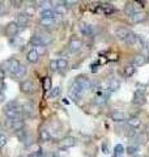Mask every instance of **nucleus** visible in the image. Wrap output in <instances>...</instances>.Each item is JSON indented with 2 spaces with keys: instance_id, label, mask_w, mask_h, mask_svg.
Instances as JSON below:
<instances>
[{
  "instance_id": "obj_22",
  "label": "nucleus",
  "mask_w": 149,
  "mask_h": 157,
  "mask_svg": "<svg viewBox=\"0 0 149 157\" xmlns=\"http://www.w3.org/2000/svg\"><path fill=\"white\" fill-rule=\"evenodd\" d=\"M140 124H141V122L139 118H131V119L128 121V127H131L133 130H137L139 127H140Z\"/></svg>"
},
{
  "instance_id": "obj_29",
  "label": "nucleus",
  "mask_w": 149,
  "mask_h": 157,
  "mask_svg": "<svg viewBox=\"0 0 149 157\" xmlns=\"http://www.w3.org/2000/svg\"><path fill=\"white\" fill-rule=\"evenodd\" d=\"M137 152H139V145L137 144H130L127 147V153L128 155L133 156V155H136Z\"/></svg>"
},
{
  "instance_id": "obj_8",
  "label": "nucleus",
  "mask_w": 149,
  "mask_h": 157,
  "mask_svg": "<svg viewBox=\"0 0 149 157\" xmlns=\"http://www.w3.org/2000/svg\"><path fill=\"white\" fill-rule=\"evenodd\" d=\"M145 102H147L145 94H144L143 92H140V90H136L135 96H133V104H135V105H139V106H141V105L145 104Z\"/></svg>"
},
{
  "instance_id": "obj_17",
  "label": "nucleus",
  "mask_w": 149,
  "mask_h": 157,
  "mask_svg": "<svg viewBox=\"0 0 149 157\" xmlns=\"http://www.w3.org/2000/svg\"><path fill=\"white\" fill-rule=\"evenodd\" d=\"M131 20H132L133 24H140V22H143L144 20H145V13H143V12H135L131 16Z\"/></svg>"
},
{
  "instance_id": "obj_6",
  "label": "nucleus",
  "mask_w": 149,
  "mask_h": 157,
  "mask_svg": "<svg viewBox=\"0 0 149 157\" xmlns=\"http://www.w3.org/2000/svg\"><path fill=\"white\" fill-rule=\"evenodd\" d=\"M110 118L114 122L119 123V122H124V121H126V114H124L122 110H113L111 114H110Z\"/></svg>"
},
{
  "instance_id": "obj_16",
  "label": "nucleus",
  "mask_w": 149,
  "mask_h": 157,
  "mask_svg": "<svg viewBox=\"0 0 149 157\" xmlns=\"http://www.w3.org/2000/svg\"><path fill=\"white\" fill-rule=\"evenodd\" d=\"M119 88H120V81H119L118 78H111V80L109 81L107 89L110 90V92H117Z\"/></svg>"
},
{
  "instance_id": "obj_21",
  "label": "nucleus",
  "mask_w": 149,
  "mask_h": 157,
  "mask_svg": "<svg viewBox=\"0 0 149 157\" xmlns=\"http://www.w3.org/2000/svg\"><path fill=\"white\" fill-rule=\"evenodd\" d=\"M26 58H28V62L29 63H37L38 59H39V55L36 52V50L33 48V50H30V51L28 52V56Z\"/></svg>"
},
{
  "instance_id": "obj_33",
  "label": "nucleus",
  "mask_w": 149,
  "mask_h": 157,
  "mask_svg": "<svg viewBox=\"0 0 149 157\" xmlns=\"http://www.w3.org/2000/svg\"><path fill=\"white\" fill-rule=\"evenodd\" d=\"M43 89L46 92H50L52 89V88H51V78H50V77H46L43 80Z\"/></svg>"
},
{
  "instance_id": "obj_20",
  "label": "nucleus",
  "mask_w": 149,
  "mask_h": 157,
  "mask_svg": "<svg viewBox=\"0 0 149 157\" xmlns=\"http://www.w3.org/2000/svg\"><path fill=\"white\" fill-rule=\"evenodd\" d=\"M21 110H22V113H25L26 115H32V114H33L34 107H33V105L30 104V102H24V104H22V107H21Z\"/></svg>"
},
{
  "instance_id": "obj_31",
  "label": "nucleus",
  "mask_w": 149,
  "mask_h": 157,
  "mask_svg": "<svg viewBox=\"0 0 149 157\" xmlns=\"http://www.w3.org/2000/svg\"><path fill=\"white\" fill-rule=\"evenodd\" d=\"M50 139H51V135H50V131L46 130V128H43L41 131V140L42 141H48Z\"/></svg>"
},
{
  "instance_id": "obj_45",
  "label": "nucleus",
  "mask_w": 149,
  "mask_h": 157,
  "mask_svg": "<svg viewBox=\"0 0 149 157\" xmlns=\"http://www.w3.org/2000/svg\"><path fill=\"white\" fill-rule=\"evenodd\" d=\"M50 70H51L52 72L58 70V63H56V60H51V62H50Z\"/></svg>"
},
{
  "instance_id": "obj_38",
  "label": "nucleus",
  "mask_w": 149,
  "mask_h": 157,
  "mask_svg": "<svg viewBox=\"0 0 149 157\" xmlns=\"http://www.w3.org/2000/svg\"><path fill=\"white\" fill-rule=\"evenodd\" d=\"M139 37V45H140L143 48H147L148 47V41H147V38L144 37V36H137Z\"/></svg>"
},
{
  "instance_id": "obj_2",
  "label": "nucleus",
  "mask_w": 149,
  "mask_h": 157,
  "mask_svg": "<svg viewBox=\"0 0 149 157\" xmlns=\"http://www.w3.org/2000/svg\"><path fill=\"white\" fill-rule=\"evenodd\" d=\"M3 66H4V70H6L7 72L14 75V73H16V71H17V68L20 67V62L17 60V59L11 58V59H8L7 62H4Z\"/></svg>"
},
{
  "instance_id": "obj_48",
  "label": "nucleus",
  "mask_w": 149,
  "mask_h": 157,
  "mask_svg": "<svg viewBox=\"0 0 149 157\" xmlns=\"http://www.w3.org/2000/svg\"><path fill=\"white\" fill-rule=\"evenodd\" d=\"M4 77H6V72H4L3 68H0V81H2Z\"/></svg>"
},
{
  "instance_id": "obj_37",
  "label": "nucleus",
  "mask_w": 149,
  "mask_h": 157,
  "mask_svg": "<svg viewBox=\"0 0 149 157\" xmlns=\"http://www.w3.org/2000/svg\"><path fill=\"white\" fill-rule=\"evenodd\" d=\"M34 50H36V52L38 54L39 56H41V55H44V54H46V47H44V45L36 46V47H34Z\"/></svg>"
},
{
  "instance_id": "obj_1",
  "label": "nucleus",
  "mask_w": 149,
  "mask_h": 157,
  "mask_svg": "<svg viewBox=\"0 0 149 157\" xmlns=\"http://www.w3.org/2000/svg\"><path fill=\"white\" fill-rule=\"evenodd\" d=\"M82 93H84V90L73 81V84L71 85V88H69V97H71L73 101L78 102L81 100V97H82Z\"/></svg>"
},
{
  "instance_id": "obj_39",
  "label": "nucleus",
  "mask_w": 149,
  "mask_h": 157,
  "mask_svg": "<svg viewBox=\"0 0 149 157\" xmlns=\"http://www.w3.org/2000/svg\"><path fill=\"white\" fill-rule=\"evenodd\" d=\"M135 139L137 141V144H144L145 143V140H147V136H145V134H139Z\"/></svg>"
},
{
  "instance_id": "obj_47",
  "label": "nucleus",
  "mask_w": 149,
  "mask_h": 157,
  "mask_svg": "<svg viewBox=\"0 0 149 157\" xmlns=\"http://www.w3.org/2000/svg\"><path fill=\"white\" fill-rule=\"evenodd\" d=\"M29 157H43V155L41 153V152H33V153Z\"/></svg>"
},
{
  "instance_id": "obj_24",
  "label": "nucleus",
  "mask_w": 149,
  "mask_h": 157,
  "mask_svg": "<svg viewBox=\"0 0 149 157\" xmlns=\"http://www.w3.org/2000/svg\"><path fill=\"white\" fill-rule=\"evenodd\" d=\"M135 71H136V68L132 64H128V66L124 67V75H126L127 77H131L133 73H135Z\"/></svg>"
},
{
  "instance_id": "obj_41",
  "label": "nucleus",
  "mask_w": 149,
  "mask_h": 157,
  "mask_svg": "<svg viewBox=\"0 0 149 157\" xmlns=\"http://www.w3.org/2000/svg\"><path fill=\"white\" fill-rule=\"evenodd\" d=\"M16 136L18 137L20 140H24L25 137H26V132L24 131V128L22 130H18V131H16Z\"/></svg>"
},
{
  "instance_id": "obj_14",
  "label": "nucleus",
  "mask_w": 149,
  "mask_h": 157,
  "mask_svg": "<svg viewBox=\"0 0 149 157\" xmlns=\"http://www.w3.org/2000/svg\"><path fill=\"white\" fill-rule=\"evenodd\" d=\"M147 63V58L144 56V55H141V54H137V55H135L133 56V59H132V66H143V64H145Z\"/></svg>"
},
{
  "instance_id": "obj_26",
  "label": "nucleus",
  "mask_w": 149,
  "mask_h": 157,
  "mask_svg": "<svg viewBox=\"0 0 149 157\" xmlns=\"http://www.w3.org/2000/svg\"><path fill=\"white\" fill-rule=\"evenodd\" d=\"M101 8H102V11L105 14H111V13L115 12V8H114L111 4H103V6H101Z\"/></svg>"
},
{
  "instance_id": "obj_23",
  "label": "nucleus",
  "mask_w": 149,
  "mask_h": 157,
  "mask_svg": "<svg viewBox=\"0 0 149 157\" xmlns=\"http://www.w3.org/2000/svg\"><path fill=\"white\" fill-rule=\"evenodd\" d=\"M56 13L50 8H43L42 12H41V17H51V18H55Z\"/></svg>"
},
{
  "instance_id": "obj_28",
  "label": "nucleus",
  "mask_w": 149,
  "mask_h": 157,
  "mask_svg": "<svg viewBox=\"0 0 149 157\" xmlns=\"http://www.w3.org/2000/svg\"><path fill=\"white\" fill-rule=\"evenodd\" d=\"M55 13L59 14V16H64V14H67L68 13L67 6H58V7H55Z\"/></svg>"
},
{
  "instance_id": "obj_40",
  "label": "nucleus",
  "mask_w": 149,
  "mask_h": 157,
  "mask_svg": "<svg viewBox=\"0 0 149 157\" xmlns=\"http://www.w3.org/2000/svg\"><path fill=\"white\" fill-rule=\"evenodd\" d=\"M50 4L52 7H58V6H66V0H50Z\"/></svg>"
},
{
  "instance_id": "obj_44",
  "label": "nucleus",
  "mask_w": 149,
  "mask_h": 157,
  "mask_svg": "<svg viewBox=\"0 0 149 157\" xmlns=\"http://www.w3.org/2000/svg\"><path fill=\"white\" fill-rule=\"evenodd\" d=\"M25 14L29 16V17H32L33 14H34V8L33 7H28L26 9H25Z\"/></svg>"
},
{
  "instance_id": "obj_36",
  "label": "nucleus",
  "mask_w": 149,
  "mask_h": 157,
  "mask_svg": "<svg viewBox=\"0 0 149 157\" xmlns=\"http://www.w3.org/2000/svg\"><path fill=\"white\" fill-rule=\"evenodd\" d=\"M60 93H62V89L59 86H56V88H52V89L50 90V96L52 98H56V97L60 96Z\"/></svg>"
},
{
  "instance_id": "obj_27",
  "label": "nucleus",
  "mask_w": 149,
  "mask_h": 157,
  "mask_svg": "<svg viewBox=\"0 0 149 157\" xmlns=\"http://www.w3.org/2000/svg\"><path fill=\"white\" fill-rule=\"evenodd\" d=\"M106 102H107V97L105 94H97V97H96V104L98 106H103Z\"/></svg>"
},
{
  "instance_id": "obj_9",
  "label": "nucleus",
  "mask_w": 149,
  "mask_h": 157,
  "mask_svg": "<svg viewBox=\"0 0 149 157\" xmlns=\"http://www.w3.org/2000/svg\"><path fill=\"white\" fill-rule=\"evenodd\" d=\"M78 29H80V32L84 34L85 37H90L93 36V26L92 25H88V24H78Z\"/></svg>"
},
{
  "instance_id": "obj_10",
  "label": "nucleus",
  "mask_w": 149,
  "mask_h": 157,
  "mask_svg": "<svg viewBox=\"0 0 149 157\" xmlns=\"http://www.w3.org/2000/svg\"><path fill=\"white\" fill-rule=\"evenodd\" d=\"M131 32L128 30V29L126 28H118L115 29V37L118 39H120V41H126V38L128 37V34H130Z\"/></svg>"
},
{
  "instance_id": "obj_18",
  "label": "nucleus",
  "mask_w": 149,
  "mask_h": 157,
  "mask_svg": "<svg viewBox=\"0 0 149 157\" xmlns=\"http://www.w3.org/2000/svg\"><path fill=\"white\" fill-rule=\"evenodd\" d=\"M41 25L44 26V28H51L54 26L55 24V18H51V17H41Z\"/></svg>"
},
{
  "instance_id": "obj_52",
  "label": "nucleus",
  "mask_w": 149,
  "mask_h": 157,
  "mask_svg": "<svg viewBox=\"0 0 149 157\" xmlns=\"http://www.w3.org/2000/svg\"><path fill=\"white\" fill-rule=\"evenodd\" d=\"M136 2H139V3H143V0H136Z\"/></svg>"
},
{
  "instance_id": "obj_46",
  "label": "nucleus",
  "mask_w": 149,
  "mask_h": 157,
  "mask_svg": "<svg viewBox=\"0 0 149 157\" xmlns=\"http://www.w3.org/2000/svg\"><path fill=\"white\" fill-rule=\"evenodd\" d=\"M77 3V0H66V6H74Z\"/></svg>"
},
{
  "instance_id": "obj_35",
  "label": "nucleus",
  "mask_w": 149,
  "mask_h": 157,
  "mask_svg": "<svg viewBox=\"0 0 149 157\" xmlns=\"http://www.w3.org/2000/svg\"><path fill=\"white\" fill-rule=\"evenodd\" d=\"M114 155L123 156V155H124V147H123L122 144H117L115 148H114Z\"/></svg>"
},
{
  "instance_id": "obj_12",
  "label": "nucleus",
  "mask_w": 149,
  "mask_h": 157,
  "mask_svg": "<svg viewBox=\"0 0 149 157\" xmlns=\"http://www.w3.org/2000/svg\"><path fill=\"white\" fill-rule=\"evenodd\" d=\"M74 145H76V140H74V137H72V136H67L62 140V148L63 149H68V148L74 147Z\"/></svg>"
},
{
  "instance_id": "obj_53",
  "label": "nucleus",
  "mask_w": 149,
  "mask_h": 157,
  "mask_svg": "<svg viewBox=\"0 0 149 157\" xmlns=\"http://www.w3.org/2000/svg\"><path fill=\"white\" fill-rule=\"evenodd\" d=\"M0 8H2V6H0Z\"/></svg>"
},
{
  "instance_id": "obj_4",
  "label": "nucleus",
  "mask_w": 149,
  "mask_h": 157,
  "mask_svg": "<svg viewBox=\"0 0 149 157\" xmlns=\"http://www.w3.org/2000/svg\"><path fill=\"white\" fill-rule=\"evenodd\" d=\"M18 32H20V26H18V24L16 21L9 22L8 25H7V28H6V34H7L8 37H11V38L16 37L17 34H18Z\"/></svg>"
},
{
  "instance_id": "obj_30",
  "label": "nucleus",
  "mask_w": 149,
  "mask_h": 157,
  "mask_svg": "<svg viewBox=\"0 0 149 157\" xmlns=\"http://www.w3.org/2000/svg\"><path fill=\"white\" fill-rule=\"evenodd\" d=\"M56 63H58V70H66L68 67V62H67V59H64V58L58 59Z\"/></svg>"
},
{
  "instance_id": "obj_19",
  "label": "nucleus",
  "mask_w": 149,
  "mask_h": 157,
  "mask_svg": "<svg viewBox=\"0 0 149 157\" xmlns=\"http://www.w3.org/2000/svg\"><path fill=\"white\" fill-rule=\"evenodd\" d=\"M26 72H28V67H26V66H24V64H20V67L17 68L16 73H14V77L22 78L25 75H26Z\"/></svg>"
},
{
  "instance_id": "obj_25",
  "label": "nucleus",
  "mask_w": 149,
  "mask_h": 157,
  "mask_svg": "<svg viewBox=\"0 0 149 157\" xmlns=\"http://www.w3.org/2000/svg\"><path fill=\"white\" fill-rule=\"evenodd\" d=\"M24 128V122L22 119H16V121H13V124H12V130L16 132L18 130H22Z\"/></svg>"
},
{
  "instance_id": "obj_50",
  "label": "nucleus",
  "mask_w": 149,
  "mask_h": 157,
  "mask_svg": "<svg viewBox=\"0 0 149 157\" xmlns=\"http://www.w3.org/2000/svg\"><path fill=\"white\" fill-rule=\"evenodd\" d=\"M102 148H103V153H109V151H107V148H106V144H103Z\"/></svg>"
},
{
  "instance_id": "obj_11",
  "label": "nucleus",
  "mask_w": 149,
  "mask_h": 157,
  "mask_svg": "<svg viewBox=\"0 0 149 157\" xmlns=\"http://www.w3.org/2000/svg\"><path fill=\"white\" fill-rule=\"evenodd\" d=\"M16 22L18 24L20 28H26L29 25V16H26L25 13H20L16 18Z\"/></svg>"
},
{
  "instance_id": "obj_42",
  "label": "nucleus",
  "mask_w": 149,
  "mask_h": 157,
  "mask_svg": "<svg viewBox=\"0 0 149 157\" xmlns=\"http://www.w3.org/2000/svg\"><path fill=\"white\" fill-rule=\"evenodd\" d=\"M7 141H8L7 136H6V135H2V134H0V148H3V147H6V145H7Z\"/></svg>"
},
{
  "instance_id": "obj_43",
  "label": "nucleus",
  "mask_w": 149,
  "mask_h": 157,
  "mask_svg": "<svg viewBox=\"0 0 149 157\" xmlns=\"http://www.w3.org/2000/svg\"><path fill=\"white\" fill-rule=\"evenodd\" d=\"M11 4H12L13 8H20L21 7V4H22V2L21 0H11Z\"/></svg>"
},
{
  "instance_id": "obj_34",
  "label": "nucleus",
  "mask_w": 149,
  "mask_h": 157,
  "mask_svg": "<svg viewBox=\"0 0 149 157\" xmlns=\"http://www.w3.org/2000/svg\"><path fill=\"white\" fill-rule=\"evenodd\" d=\"M30 43L36 47V46H39V45H42V42H41V39H39L38 37V34H34V36L30 38Z\"/></svg>"
},
{
  "instance_id": "obj_15",
  "label": "nucleus",
  "mask_w": 149,
  "mask_h": 157,
  "mask_svg": "<svg viewBox=\"0 0 149 157\" xmlns=\"http://www.w3.org/2000/svg\"><path fill=\"white\" fill-rule=\"evenodd\" d=\"M124 42H126L128 46H135V45H139V37L136 36L135 33H130Z\"/></svg>"
},
{
  "instance_id": "obj_51",
  "label": "nucleus",
  "mask_w": 149,
  "mask_h": 157,
  "mask_svg": "<svg viewBox=\"0 0 149 157\" xmlns=\"http://www.w3.org/2000/svg\"><path fill=\"white\" fill-rule=\"evenodd\" d=\"M2 88H4V85H3V84H0V92H2Z\"/></svg>"
},
{
  "instance_id": "obj_7",
  "label": "nucleus",
  "mask_w": 149,
  "mask_h": 157,
  "mask_svg": "<svg viewBox=\"0 0 149 157\" xmlns=\"http://www.w3.org/2000/svg\"><path fill=\"white\" fill-rule=\"evenodd\" d=\"M37 34H38L39 39H41L42 45L47 46V45H50V43H52V36H51L50 33H47V32H41V33H37Z\"/></svg>"
},
{
  "instance_id": "obj_32",
  "label": "nucleus",
  "mask_w": 149,
  "mask_h": 157,
  "mask_svg": "<svg viewBox=\"0 0 149 157\" xmlns=\"http://www.w3.org/2000/svg\"><path fill=\"white\" fill-rule=\"evenodd\" d=\"M124 13L127 14V16H132L133 13H135V7H133V4H127L126 8H124Z\"/></svg>"
},
{
  "instance_id": "obj_13",
  "label": "nucleus",
  "mask_w": 149,
  "mask_h": 157,
  "mask_svg": "<svg viewBox=\"0 0 149 157\" xmlns=\"http://www.w3.org/2000/svg\"><path fill=\"white\" fill-rule=\"evenodd\" d=\"M20 89H21L24 93H32L34 92V85L30 80H25L21 82V85H20Z\"/></svg>"
},
{
  "instance_id": "obj_5",
  "label": "nucleus",
  "mask_w": 149,
  "mask_h": 157,
  "mask_svg": "<svg viewBox=\"0 0 149 157\" xmlns=\"http://www.w3.org/2000/svg\"><path fill=\"white\" fill-rule=\"evenodd\" d=\"M81 47H82V42H81V39L80 38H72L71 41H69V50L73 51V52H77V51H80L81 50Z\"/></svg>"
},
{
  "instance_id": "obj_49",
  "label": "nucleus",
  "mask_w": 149,
  "mask_h": 157,
  "mask_svg": "<svg viewBox=\"0 0 149 157\" xmlns=\"http://www.w3.org/2000/svg\"><path fill=\"white\" fill-rule=\"evenodd\" d=\"M4 101H6V96H4V93L0 92V104H3Z\"/></svg>"
},
{
  "instance_id": "obj_3",
  "label": "nucleus",
  "mask_w": 149,
  "mask_h": 157,
  "mask_svg": "<svg viewBox=\"0 0 149 157\" xmlns=\"http://www.w3.org/2000/svg\"><path fill=\"white\" fill-rule=\"evenodd\" d=\"M74 82H76V84L80 86L84 92L92 89V82H90V80H89L88 77H85V76H78V77H76V78H74Z\"/></svg>"
}]
</instances>
